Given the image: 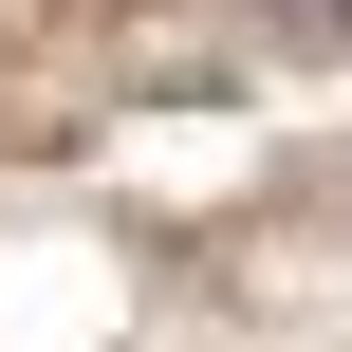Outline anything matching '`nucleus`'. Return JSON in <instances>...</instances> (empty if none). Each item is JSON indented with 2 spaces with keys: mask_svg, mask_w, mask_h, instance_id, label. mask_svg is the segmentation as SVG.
<instances>
[{
  "mask_svg": "<svg viewBox=\"0 0 352 352\" xmlns=\"http://www.w3.org/2000/svg\"><path fill=\"white\" fill-rule=\"evenodd\" d=\"M297 19H352V0H297Z\"/></svg>",
  "mask_w": 352,
  "mask_h": 352,
  "instance_id": "f257e3e1",
  "label": "nucleus"
}]
</instances>
